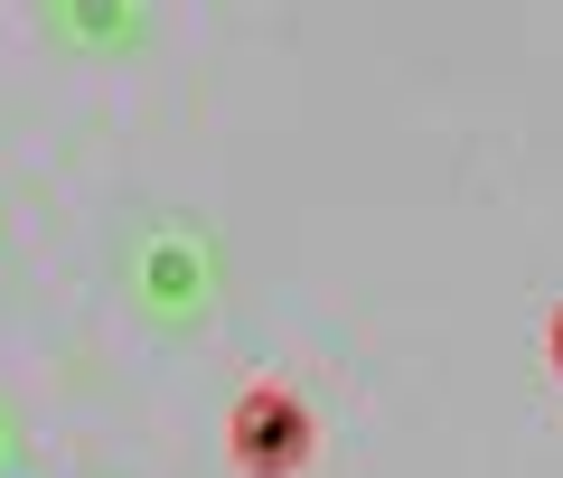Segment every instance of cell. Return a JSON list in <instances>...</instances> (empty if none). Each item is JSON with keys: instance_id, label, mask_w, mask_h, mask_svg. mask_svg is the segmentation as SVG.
<instances>
[{"instance_id": "1", "label": "cell", "mask_w": 563, "mask_h": 478, "mask_svg": "<svg viewBox=\"0 0 563 478\" xmlns=\"http://www.w3.org/2000/svg\"><path fill=\"white\" fill-rule=\"evenodd\" d=\"M122 300L151 338H198L225 300V244L188 207H141L122 225Z\"/></svg>"}, {"instance_id": "2", "label": "cell", "mask_w": 563, "mask_h": 478, "mask_svg": "<svg viewBox=\"0 0 563 478\" xmlns=\"http://www.w3.org/2000/svg\"><path fill=\"white\" fill-rule=\"evenodd\" d=\"M225 459H235V478H301L310 459H320V413H310V394L282 385V376H254L225 403Z\"/></svg>"}, {"instance_id": "3", "label": "cell", "mask_w": 563, "mask_h": 478, "mask_svg": "<svg viewBox=\"0 0 563 478\" xmlns=\"http://www.w3.org/2000/svg\"><path fill=\"white\" fill-rule=\"evenodd\" d=\"M161 0H47V38L66 57H141Z\"/></svg>"}, {"instance_id": "4", "label": "cell", "mask_w": 563, "mask_h": 478, "mask_svg": "<svg viewBox=\"0 0 563 478\" xmlns=\"http://www.w3.org/2000/svg\"><path fill=\"white\" fill-rule=\"evenodd\" d=\"M29 469V432H20V413L0 403V478H20Z\"/></svg>"}, {"instance_id": "5", "label": "cell", "mask_w": 563, "mask_h": 478, "mask_svg": "<svg viewBox=\"0 0 563 478\" xmlns=\"http://www.w3.org/2000/svg\"><path fill=\"white\" fill-rule=\"evenodd\" d=\"M544 376L563 385V300H554V319H544Z\"/></svg>"}, {"instance_id": "6", "label": "cell", "mask_w": 563, "mask_h": 478, "mask_svg": "<svg viewBox=\"0 0 563 478\" xmlns=\"http://www.w3.org/2000/svg\"><path fill=\"white\" fill-rule=\"evenodd\" d=\"M0 244H10V198H0Z\"/></svg>"}]
</instances>
